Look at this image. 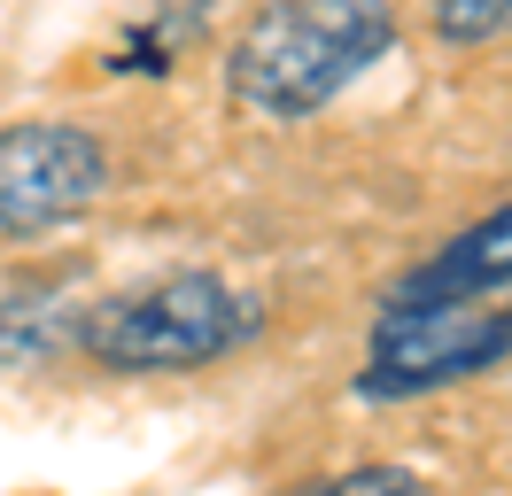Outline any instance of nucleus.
Segmentation results:
<instances>
[{
	"label": "nucleus",
	"mask_w": 512,
	"mask_h": 496,
	"mask_svg": "<svg viewBox=\"0 0 512 496\" xmlns=\"http://www.w3.org/2000/svg\"><path fill=\"white\" fill-rule=\"evenodd\" d=\"M396 47V0H264L225 47V93L264 124H303Z\"/></svg>",
	"instance_id": "obj_1"
},
{
	"label": "nucleus",
	"mask_w": 512,
	"mask_h": 496,
	"mask_svg": "<svg viewBox=\"0 0 512 496\" xmlns=\"http://www.w3.org/2000/svg\"><path fill=\"white\" fill-rule=\"evenodd\" d=\"M256 326H264V310H256L241 287H225L218 272H171V279L132 287V295H109V303L78 310V349H86L101 372L148 380V372L218 365Z\"/></svg>",
	"instance_id": "obj_2"
},
{
	"label": "nucleus",
	"mask_w": 512,
	"mask_h": 496,
	"mask_svg": "<svg viewBox=\"0 0 512 496\" xmlns=\"http://www.w3.org/2000/svg\"><path fill=\"white\" fill-rule=\"evenodd\" d=\"M512 357V295H458V303H381L365 334V403H419L435 388L481 380Z\"/></svg>",
	"instance_id": "obj_3"
},
{
	"label": "nucleus",
	"mask_w": 512,
	"mask_h": 496,
	"mask_svg": "<svg viewBox=\"0 0 512 496\" xmlns=\"http://www.w3.org/2000/svg\"><path fill=\"white\" fill-rule=\"evenodd\" d=\"M109 186V148L70 117H24L0 132V233L32 241L86 217Z\"/></svg>",
	"instance_id": "obj_4"
},
{
	"label": "nucleus",
	"mask_w": 512,
	"mask_h": 496,
	"mask_svg": "<svg viewBox=\"0 0 512 496\" xmlns=\"http://www.w3.org/2000/svg\"><path fill=\"white\" fill-rule=\"evenodd\" d=\"M458 295H512V202L450 233L435 256L388 287V303H458Z\"/></svg>",
	"instance_id": "obj_5"
},
{
	"label": "nucleus",
	"mask_w": 512,
	"mask_h": 496,
	"mask_svg": "<svg viewBox=\"0 0 512 496\" xmlns=\"http://www.w3.org/2000/svg\"><path fill=\"white\" fill-rule=\"evenodd\" d=\"M63 341H78V318H70V287L63 279H16L0 295V365L24 372L47 365Z\"/></svg>",
	"instance_id": "obj_6"
},
{
	"label": "nucleus",
	"mask_w": 512,
	"mask_h": 496,
	"mask_svg": "<svg viewBox=\"0 0 512 496\" xmlns=\"http://www.w3.org/2000/svg\"><path fill=\"white\" fill-rule=\"evenodd\" d=\"M427 24L443 47H489L512 31V0H427Z\"/></svg>",
	"instance_id": "obj_7"
},
{
	"label": "nucleus",
	"mask_w": 512,
	"mask_h": 496,
	"mask_svg": "<svg viewBox=\"0 0 512 496\" xmlns=\"http://www.w3.org/2000/svg\"><path fill=\"white\" fill-rule=\"evenodd\" d=\"M288 496H435L427 473L412 465H350V473H326V481H303Z\"/></svg>",
	"instance_id": "obj_8"
}]
</instances>
